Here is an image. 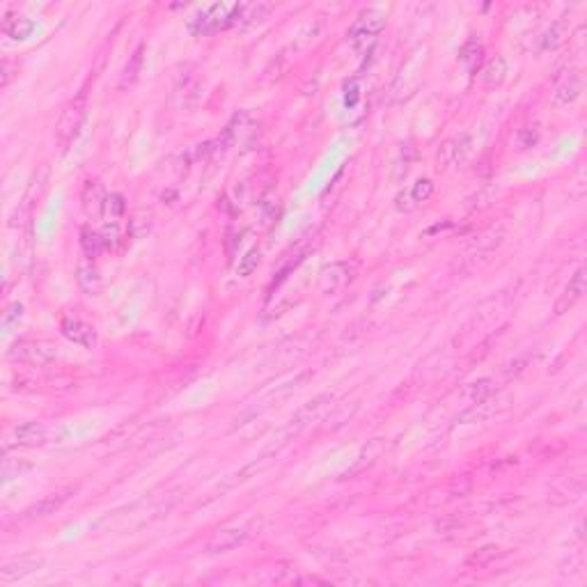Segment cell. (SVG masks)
<instances>
[{"instance_id":"obj_9","label":"cell","mask_w":587,"mask_h":587,"mask_svg":"<svg viewBox=\"0 0 587 587\" xmlns=\"http://www.w3.org/2000/svg\"><path fill=\"white\" fill-rule=\"evenodd\" d=\"M44 564V559L42 557H35V555H23V557H18L14 559V562H9L3 567V578L5 581H16V578H25V576H30L35 574L37 569H40Z\"/></svg>"},{"instance_id":"obj_7","label":"cell","mask_w":587,"mask_h":587,"mask_svg":"<svg viewBox=\"0 0 587 587\" xmlns=\"http://www.w3.org/2000/svg\"><path fill=\"white\" fill-rule=\"evenodd\" d=\"M248 537V532L241 528H232V530H220L218 535L214 537L207 544L209 553H227V550H232L236 546H241Z\"/></svg>"},{"instance_id":"obj_13","label":"cell","mask_w":587,"mask_h":587,"mask_svg":"<svg viewBox=\"0 0 587 587\" xmlns=\"http://www.w3.org/2000/svg\"><path fill=\"white\" fill-rule=\"evenodd\" d=\"M32 30H35V23L25 16L7 14L5 21H3V32L7 37H12V40H25V37L30 35Z\"/></svg>"},{"instance_id":"obj_2","label":"cell","mask_w":587,"mask_h":587,"mask_svg":"<svg viewBox=\"0 0 587 587\" xmlns=\"http://www.w3.org/2000/svg\"><path fill=\"white\" fill-rule=\"evenodd\" d=\"M83 117H85V104H83V97L71 101V104L64 108V113L58 122V128H55V133H58V140L60 145L67 150V147L73 143V138L78 135V128L83 124Z\"/></svg>"},{"instance_id":"obj_24","label":"cell","mask_w":587,"mask_h":587,"mask_svg":"<svg viewBox=\"0 0 587 587\" xmlns=\"http://www.w3.org/2000/svg\"><path fill=\"white\" fill-rule=\"evenodd\" d=\"M106 207L110 211V216H122L124 214V198L115 193V195L106 198Z\"/></svg>"},{"instance_id":"obj_23","label":"cell","mask_w":587,"mask_h":587,"mask_svg":"<svg viewBox=\"0 0 587 587\" xmlns=\"http://www.w3.org/2000/svg\"><path fill=\"white\" fill-rule=\"evenodd\" d=\"M537 143H539V133L535 131V128H521V131L516 133V147L521 152L530 150V147H535Z\"/></svg>"},{"instance_id":"obj_4","label":"cell","mask_w":587,"mask_h":587,"mask_svg":"<svg viewBox=\"0 0 587 587\" xmlns=\"http://www.w3.org/2000/svg\"><path fill=\"white\" fill-rule=\"evenodd\" d=\"M62 335L69 339V342L78 344L83 349H95L97 346V330L92 328L85 321H80L76 317H64L60 324Z\"/></svg>"},{"instance_id":"obj_5","label":"cell","mask_w":587,"mask_h":587,"mask_svg":"<svg viewBox=\"0 0 587 587\" xmlns=\"http://www.w3.org/2000/svg\"><path fill=\"white\" fill-rule=\"evenodd\" d=\"M583 294H585V269H578L571 278H569V284L564 287V291L559 294V298L555 303V312L557 315H564V312H569L578 301L583 298Z\"/></svg>"},{"instance_id":"obj_18","label":"cell","mask_w":587,"mask_h":587,"mask_svg":"<svg viewBox=\"0 0 587 587\" xmlns=\"http://www.w3.org/2000/svg\"><path fill=\"white\" fill-rule=\"evenodd\" d=\"M493 392V385L489 379H482V381H475V383H468L466 385V394L471 401H482V399H489V394Z\"/></svg>"},{"instance_id":"obj_19","label":"cell","mask_w":587,"mask_h":587,"mask_svg":"<svg viewBox=\"0 0 587 587\" xmlns=\"http://www.w3.org/2000/svg\"><path fill=\"white\" fill-rule=\"evenodd\" d=\"M431 193H434V183H431V179H420L409 188V195H411L413 202H416V205L427 202L431 198Z\"/></svg>"},{"instance_id":"obj_22","label":"cell","mask_w":587,"mask_h":587,"mask_svg":"<svg viewBox=\"0 0 587 587\" xmlns=\"http://www.w3.org/2000/svg\"><path fill=\"white\" fill-rule=\"evenodd\" d=\"M562 30H559V25H553L550 30L544 32V37H541V51H553L557 49L559 44H562Z\"/></svg>"},{"instance_id":"obj_3","label":"cell","mask_w":587,"mask_h":587,"mask_svg":"<svg viewBox=\"0 0 587 587\" xmlns=\"http://www.w3.org/2000/svg\"><path fill=\"white\" fill-rule=\"evenodd\" d=\"M9 358H12V361H18V363H25V365L44 367V365L55 363V358H58V353H55L53 349L46 346V344L18 342V344H14L12 351H9Z\"/></svg>"},{"instance_id":"obj_6","label":"cell","mask_w":587,"mask_h":587,"mask_svg":"<svg viewBox=\"0 0 587 587\" xmlns=\"http://www.w3.org/2000/svg\"><path fill=\"white\" fill-rule=\"evenodd\" d=\"M51 436V429L40 425V422H25V425H18L14 429V443L16 445H23V447H37V445H44L46 440Z\"/></svg>"},{"instance_id":"obj_1","label":"cell","mask_w":587,"mask_h":587,"mask_svg":"<svg viewBox=\"0 0 587 587\" xmlns=\"http://www.w3.org/2000/svg\"><path fill=\"white\" fill-rule=\"evenodd\" d=\"M383 28H385V16L381 12H365L351 25V30H349V42H351L356 51H361L379 37Z\"/></svg>"},{"instance_id":"obj_15","label":"cell","mask_w":587,"mask_h":587,"mask_svg":"<svg viewBox=\"0 0 587 587\" xmlns=\"http://www.w3.org/2000/svg\"><path fill=\"white\" fill-rule=\"evenodd\" d=\"M67 493H69V491H64V493H53V495H49V498H44V500H40L37 504H32V507L28 509L25 514H28V516H49V514H53L55 509L62 507V502L69 498Z\"/></svg>"},{"instance_id":"obj_11","label":"cell","mask_w":587,"mask_h":587,"mask_svg":"<svg viewBox=\"0 0 587 587\" xmlns=\"http://www.w3.org/2000/svg\"><path fill=\"white\" fill-rule=\"evenodd\" d=\"M349 280H351V266L339 262V264H333L330 269L324 271V275H321V289L335 291L339 287H344Z\"/></svg>"},{"instance_id":"obj_8","label":"cell","mask_w":587,"mask_h":587,"mask_svg":"<svg viewBox=\"0 0 587 587\" xmlns=\"http://www.w3.org/2000/svg\"><path fill=\"white\" fill-rule=\"evenodd\" d=\"M468 152H471V138L459 135V138H452V140H447L443 147H440L438 159L443 161L445 165H459L466 159Z\"/></svg>"},{"instance_id":"obj_16","label":"cell","mask_w":587,"mask_h":587,"mask_svg":"<svg viewBox=\"0 0 587 587\" xmlns=\"http://www.w3.org/2000/svg\"><path fill=\"white\" fill-rule=\"evenodd\" d=\"M504 73H507V62H504L502 55H495L489 62H486L484 67V80L489 83V85H498V83L504 78Z\"/></svg>"},{"instance_id":"obj_14","label":"cell","mask_w":587,"mask_h":587,"mask_svg":"<svg viewBox=\"0 0 587 587\" xmlns=\"http://www.w3.org/2000/svg\"><path fill=\"white\" fill-rule=\"evenodd\" d=\"M482 44L477 42V40H468L464 46H461V51H459V60H461L464 67L475 73L477 67H480V62H482Z\"/></svg>"},{"instance_id":"obj_25","label":"cell","mask_w":587,"mask_h":587,"mask_svg":"<svg viewBox=\"0 0 587 587\" xmlns=\"http://www.w3.org/2000/svg\"><path fill=\"white\" fill-rule=\"evenodd\" d=\"M21 312H23V305H21V303H14V305H9L7 315H5V321L9 324V321H12L14 317H21Z\"/></svg>"},{"instance_id":"obj_12","label":"cell","mask_w":587,"mask_h":587,"mask_svg":"<svg viewBox=\"0 0 587 587\" xmlns=\"http://www.w3.org/2000/svg\"><path fill=\"white\" fill-rule=\"evenodd\" d=\"M76 280H78V287L85 291V294H97L101 289V275L97 271V266L92 262H83L78 264L76 269Z\"/></svg>"},{"instance_id":"obj_17","label":"cell","mask_w":587,"mask_h":587,"mask_svg":"<svg viewBox=\"0 0 587 587\" xmlns=\"http://www.w3.org/2000/svg\"><path fill=\"white\" fill-rule=\"evenodd\" d=\"M257 266H260V250L253 248V250H248L241 257V262L236 266V275L238 278H248V275H253L257 271Z\"/></svg>"},{"instance_id":"obj_21","label":"cell","mask_w":587,"mask_h":587,"mask_svg":"<svg viewBox=\"0 0 587 587\" xmlns=\"http://www.w3.org/2000/svg\"><path fill=\"white\" fill-rule=\"evenodd\" d=\"M128 227H131V234H133L135 238L145 236L147 232H150V227H152L150 214H135V216L131 218V223H128Z\"/></svg>"},{"instance_id":"obj_20","label":"cell","mask_w":587,"mask_h":587,"mask_svg":"<svg viewBox=\"0 0 587 587\" xmlns=\"http://www.w3.org/2000/svg\"><path fill=\"white\" fill-rule=\"evenodd\" d=\"M80 246L85 250L87 257H95L101 250V236L97 232H90V229H83L80 232Z\"/></svg>"},{"instance_id":"obj_10","label":"cell","mask_w":587,"mask_h":587,"mask_svg":"<svg viewBox=\"0 0 587 587\" xmlns=\"http://www.w3.org/2000/svg\"><path fill=\"white\" fill-rule=\"evenodd\" d=\"M581 92H583V80L578 73H569V76L559 83V85L555 87L553 92V101H555V106H569V104H574V101L581 97Z\"/></svg>"}]
</instances>
